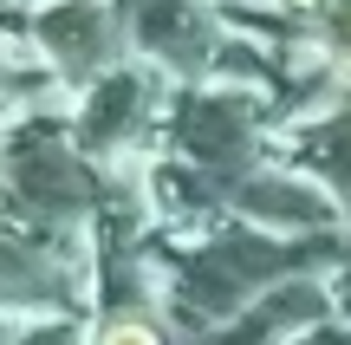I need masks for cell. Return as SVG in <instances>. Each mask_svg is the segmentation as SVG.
Wrapping results in <instances>:
<instances>
[{"label":"cell","mask_w":351,"mask_h":345,"mask_svg":"<svg viewBox=\"0 0 351 345\" xmlns=\"http://www.w3.org/2000/svg\"><path fill=\"white\" fill-rule=\"evenodd\" d=\"M98 345H163V339H156L150 326H137V320H117V326H104Z\"/></svg>","instance_id":"1"},{"label":"cell","mask_w":351,"mask_h":345,"mask_svg":"<svg viewBox=\"0 0 351 345\" xmlns=\"http://www.w3.org/2000/svg\"><path fill=\"white\" fill-rule=\"evenodd\" d=\"M332 39H339V46L351 52V7H339V20H332Z\"/></svg>","instance_id":"2"}]
</instances>
